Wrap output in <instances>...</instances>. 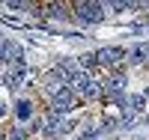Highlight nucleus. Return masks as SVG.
<instances>
[{
	"label": "nucleus",
	"instance_id": "1",
	"mask_svg": "<svg viewBox=\"0 0 149 140\" xmlns=\"http://www.w3.org/2000/svg\"><path fill=\"white\" fill-rule=\"evenodd\" d=\"M122 60H125V51H119V48H104V51L95 54V63L104 66V69H116Z\"/></svg>",
	"mask_w": 149,
	"mask_h": 140
},
{
	"label": "nucleus",
	"instance_id": "2",
	"mask_svg": "<svg viewBox=\"0 0 149 140\" xmlns=\"http://www.w3.org/2000/svg\"><path fill=\"white\" fill-rule=\"evenodd\" d=\"M72 9H74V12H81V15H86V21H98V18H102V12H98L95 3H74Z\"/></svg>",
	"mask_w": 149,
	"mask_h": 140
}]
</instances>
